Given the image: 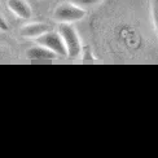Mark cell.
I'll return each mask as SVG.
<instances>
[{"label":"cell","mask_w":158,"mask_h":158,"mask_svg":"<svg viewBox=\"0 0 158 158\" xmlns=\"http://www.w3.org/2000/svg\"><path fill=\"white\" fill-rule=\"evenodd\" d=\"M38 44L44 45L49 49H52L55 52L57 56H68V49H66V45H65V42L61 36L60 32H56V31H48L45 32L44 35L39 36L35 39Z\"/></svg>","instance_id":"3"},{"label":"cell","mask_w":158,"mask_h":158,"mask_svg":"<svg viewBox=\"0 0 158 158\" xmlns=\"http://www.w3.org/2000/svg\"><path fill=\"white\" fill-rule=\"evenodd\" d=\"M8 8L22 19H30L32 16L31 6L26 0H8Z\"/></svg>","instance_id":"6"},{"label":"cell","mask_w":158,"mask_h":158,"mask_svg":"<svg viewBox=\"0 0 158 158\" xmlns=\"http://www.w3.org/2000/svg\"><path fill=\"white\" fill-rule=\"evenodd\" d=\"M26 57H27L29 60L44 61V60H55V58H57L58 56L52 49L39 44L38 47H31L26 51Z\"/></svg>","instance_id":"4"},{"label":"cell","mask_w":158,"mask_h":158,"mask_svg":"<svg viewBox=\"0 0 158 158\" xmlns=\"http://www.w3.org/2000/svg\"><path fill=\"white\" fill-rule=\"evenodd\" d=\"M85 16V10L77 4H61L53 12V17L60 23H73L83 19Z\"/></svg>","instance_id":"2"},{"label":"cell","mask_w":158,"mask_h":158,"mask_svg":"<svg viewBox=\"0 0 158 158\" xmlns=\"http://www.w3.org/2000/svg\"><path fill=\"white\" fill-rule=\"evenodd\" d=\"M69 2L82 6V8H88V6H94V5L98 4L101 0H69Z\"/></svg>","instance_id":"7"},{"label":"cell","mask_w":158,"mask_h":158,"mask_svg":"<svg viewBox=\"0 0 158 158\" xmlns=\"http://www.w3.org/2000/svg\"><path fill=\"white\" fill-rule=\"evenodd\" d=\"M0 30H2V31H6V30H8L6 21H5V18L3 16H2V18H0Z\"/></svg>","instance_id":"8"},{"label":"cell","mask_w":158,"mask_h":158,"mask_svg":"<svg viewBox=\"0 0 158 158\" xmlns=\"http://www.w3.org/2000/svg\"><path fill=\"white\" fill-rule=\"evenodd\" d=\"M51 31L49 25L47 23H40V22H35V23H29L25 25L23 27H21L19 32L21 35L25 38H30V39H36L39 36L44 35L45 32Z\"/></svg>","instance_id":"5"},{"label":"cell","mask_w":158,"mask_h":158,"mask_svg":"<svg viewBox=\"0 0 158 158\" xmlns=\"http://www.w3.org/2000/svg\"><path fill=\"white\" fill-rule=\"evenodd\" d=\"M58 32L61 34L65 45L68 49V56L75 58L82 53V42L79 38L75 27L71 23H60L58 26Z\"/></svg>","instance_id":"1"}]
</instances>
